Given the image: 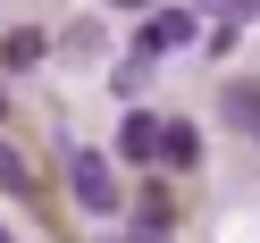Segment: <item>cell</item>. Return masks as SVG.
<instances>
[{
  "mask_svg": "<svg viewBox=\"0 0 260 243\" xmlns=\"http://www.w3.org/2000/svg\"><path fill=\"white\" fill-rule=\"evenodd\" d=\"M51 59V42L34 34V25H17V34H0V67H42Z\"/></svg>",
  "mask_w": 260,
  "mask_h": 243,
  "instance_id": "277c9868",
  "label": "cell"
},
{
  "mask_svg": "<svg viewBox=\"0 0 260 243\" xmlns=\"http://www.w3.org/2000/svg\"><path fill=\"white\" fill-rule=\"evenodd\" d=\"M0 243H9V235H0Z\"/></svg>",
  "mask_w": 260,
  "mask_h": 243,
  "instance_id": "8fae6325",
  "label": "cell"
},
{
  "mask_svg": "<svg viewBox=\"0 0 260 243\" xmlns=\"http://www.w3.org/2000/svg\"><path fill=\"white\" fill-rule=\"evenodd\" d=\"M226 118L260 134V84H226Z\"/></svg>",
  "mask_w": 260,
  "mask_h": 243,
  "instance_id": "52a82bcc",
  "label": "cell"
},
{
  "mask_svg": "<svg viewBox=\"0 0 260 243\" xmlns=\"http://www.w3.org/2000/svg\"><path fill=\"white\" fill-rule=\"evenodd\" d=\"M0 118H9V101H0Z\"/></svg>",
  "mask_w": 260,
  "mask_h": 243,
  "instance_id": "30bf717a",
  "label": "cell"
},
{
  "mask_svg": "<svg viewBox=\"0 0 260 243\" xmlns=\"http://www.w3.org/2000/svg\"><path fill=\"white\" fill-rule=\"evenodd\" d=\"M210 17H226V25H243V17H260V0H202Z\"/></svg>",
  "mask_w": 260,
  "mask_h": 243,
  "instance_id": "ba28073f",
  "label": "cell"
},
{
  "mask_svg": "<svg viewBox=\"0 0 260 243\" xmlns=\"http://www.w3.org/2000/svg\"><path fill=\"white\" fill-rule=\"evenodd\" d=\"M118 151L126 159H159V118H151V109H126V118H118Z\"/></svg>",
  "mask_w": 260,
  "mask_h": 243,
  "instance_id": "3957f363",
  "label": "cell"
},
{
  "mask_svg": "<svg viewBox=\"0 0 260 243\" xmlns=\"http://www.w3.org/2000/svg\"><path fill=\"white\" fill-rule=\"evenodd\" d=\"M68 193H76V210L109 218V210H118V176H109V159H101V151H68Z\"/></svg>",
  "mask_w": 260,
  "mask_h": 243,
  "instance_id": "6da1fadb",
  "label": "cell"
},
{
  "mask_svg": "<svg viewBox=\"0 0 260 243\" xmlns=\"http://www.w3.org/2000/svg\"><path fill=\"white\" fill-rule=\"evenodd\" d=\"M185 42H193V17H185V9H168V17H151V25L135 34V51L151 59V51H185Z\"/></svg>",
  "mask_w": 260,
  "mask_h": 243,
  "instance_id": "7a4b0ae2",
  "label": "cell"
},
{
  "mask_svg": "<svg viewBox=\"0 0 260 243\" xmlns=\"http://www.w3.org/2000/svg\"><path fill=\"white\" fill-rule=\"evenodd\" d=\"M109 9H151V0H109Z\"/></svg>",
  "mask_w": 260,
  "mask_h": 243,
  "instance_id": "9c48e42d",
  "label": "cell"
},
{
  "mask_svg": "<svg viewBox=\"0 0 260 243\" xmlns=\"http://www.w3.org/2000/svg\"><path fill=\"white\" fill-rule=\"evenodd\" d=\"M159 159H168V168H193V159H202V134H193V126H159Z\"/></svg>",
  "mask_w": 260,
  "mask_h": 243,
  "instance_id": "8992f818",
  "label": "cell"
},
{
  "mask_svg": "<svg viewBox=\"0 0 260 243\" xmlns=\"http://www.w3.org/2000/svg\"><path fill=\"white\" fill-rule=\"evenodd\" d=\"M0 193H42L34 185V159H25L17 143H0Z\"/></svg>",
  "mask_w": 260,
  "mask_h": 243,
  "instance_id": "5b68a950",
  "label": "cell"
}]
</instances>
